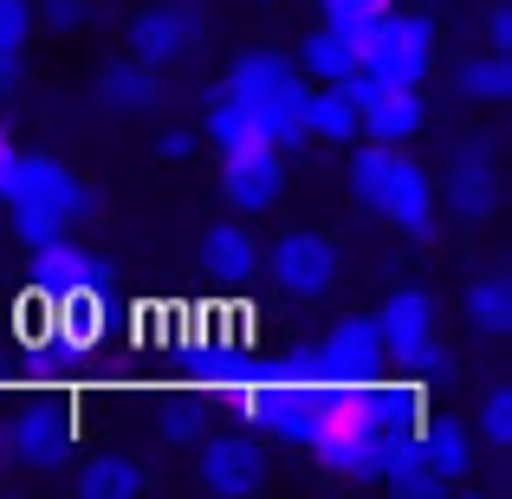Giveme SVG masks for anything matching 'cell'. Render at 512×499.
Here are the masks:
<instances>
[{
  "mask_svg": "<svg viewBox=\"0 0 512 499\" xmlns=\"http://www.w3.org/2000/svg\"><path fill=\"white\" fill-rule=\"evenodd\" d=\"M0 201H7L13 214H46V221L72 227L91 214V188L78 182L65 163H52V156L39 150H0Z\"/></svg>",
  "mask_w": 512,
  "mask_h": 499,
  "instance_id": "1",
  "label": "cell"
},
{
  "mask_svg": "<svg viewBox=\"0 0 512 499\" xmlns=\"http://www.w3.org/2000/svg\"><path fill=\"white\" fill-rule=\"evenodd\" d=\"M428 59H435V26L422 13H383L376 26L357 33V72L370 85H422Z\"/></svg>",
  "mask_w": 512,
  "mask_h": 499,
  "instance_id": "2",
  "label": "cell"
},
{
  "mask_svg": "<svg viewBox=\"0 0 512 499\" xmlns=\"http://www.w3.org/2000/svg\"><path fill=\"white\" fill-rule=\"evenodd\" d=\"M273 279L286 299H325L331 279H338V247H331L325 234H286L273 247Z\"/></svg>",
  "mask_w": 512,
  "mask_h": 499,
  "instance_id": "3",
  "label": "cell"
},
{
  "mask_svg": "<svg viewBox=\"0 0 512 499\" xmlns=\"http://www.w3.org/2000/svg\"><path fill=\"white\" fill-rule=\"evenodd\" d=\"M376 331H383V350L389 357H428L435 350V299L428 292H415V286H402V292H389V305L376 312Z\"/></svg>",
  "mask_w": 512,
  "mask_h": 499,
  "instance_id": "4",
  "label": "cell"
},
{
  "mask_svg": "<svg viewBox=\"0 0 512 499\" xmlns=\"http://www.w3.org/2000/svg\"><path fill=\"white\" fill-rule=\"evenodd\" d=\"M221 188L240 214H266L286 188V169H279V150H227L221 156Z\"/></svg>",
  "mask_w": 512,
  "mask_h": 499,
  "instance_id": "5",
  "label": "cell"
},
{
  "mask_svg": "<svg viewBox=\"0 0 512 499\" xmlns=\"http://www.w3.org/2000/svg\"><path fill=\"white\" fill-rule=\"evenodd\" d=\"M72 435H78V402H33V409H20V422H13V448L33 467L65 461Z\"/></svg>",
  "mask_w": 512,
  "mask_h": 499,
  "instance_id": "6",
  "label": "cell"
},
{
  "mask_svg": "<svg viewBox=\"0 0 512 499\" xmlns=\"http://www.w3.org/2000/svg\"><path fill=\"white\" fill-rule=\"evenodd\" d=\"M195 33H201L195 7L163 0V7H143L137 13V26H130V52H137V59H150V65H169V59H182V52L195 46Z\"/></svg>",
  "mask_w": 512,
  "mask_h": 499,
  "instance_id": "7",
  "label": "cell"
},
{
  "mask_svg": "<svg viewBox=\"0 0 512 499\" xmlns=\"http://www.w3.org/2000/svg\"><path fill=\"white\" fill-rule=\"evenodd\" d=\"M376 214H389L396 227H409V234H428V221H435V188H428V175L402 156L396 175L383 182V195H376Z\"/></svg>",
  "mask_w": 512,
  "mask_h": 499,
  "instance_id": "8",
  "label": "cell"
},
{
  "mask_svg": "<svg viewBox=\"0 0 512 499\" xmlns=\"http://www.w3.org/2000/svg\"><path fill=\"white\" fill-rule=\"evenodd\" d=\"M299 124H305V137H318V143H350L357 137V104H350L344 85H318V91L299 98Z\"/></svg>",
  "mask_w": 512,
  "mask_h": 499,
  "instance_id": "9",
  "label": "cell"
},
{
  "mask_svg": "<svg viewBox=\"0 0 512 499\" xmlns=\"http://www.w3.org/2000/svg\"><path fill=\"white\" fill-rule=\"evenodd\" d=\"M279 85H292V59H279V52H240V59L227 65L221 98H234V104H260V98H273Z\"/></svg>",
  "mask_w": 512,
  "mask_h": 499,
  "instance_id": "10",
  "label": "cell"
},
{
  "mask_svg": "<svg viewBox=\"0 0 512 499\" xmlns=\"http://www.w3.org/2000/svg\"><path fill=\"white\" fill-rule=\"evenodd\" d=\"M201 260H208V273L221 279V286H247L253 266H260V253H253V234L234 221L208 227V240H201Z\"/></svg>",
  "mask_w": 512,
  "mask_h": 499,
  "instance_id": "11",
  "label": "cell"
},
{
  "mask_svg": "<svg viewBox=\"0 0 512 499\" xmlns=\"http://www.w3.org/2000/svg\"><path fill=\"white\" fill-rule=\"evenodd\" d=\"M201 487L208 493H253L260 487V454L240 448V441H214L201 454Z\"/></svg>",
  "mask_w": 512,
  "mask_h": 499,
  "instance_id": "12",
  "label": "cell"
},
{
  "mask_svg": "<svg viewBox=\"0 0 512 499\" xmlns=\"http://www.w3.org/2000/svg\"><path fill=\"white\" fill-rule=\"evenodd\" d=\"M104 98H111V111H150L156 104V65L137 59V52L111 59L104 65Z\"/></svg>",
  "mask_w": 512,
  "mask_h": 499,
  "instance_id": "13",
  "label": "cell"
},
{
  "mask_svg": "<svg viewBox=\"0 0 512 499\" xmlns=\"http://www.w3.org/2000/svg\"><path fill=\"white\" fill-rule=\"evenodd\" d=\"M305 72H312L318 85H344V78L357 72V33H338V26H318V33L305 39Z\"/></svg>",
  "mask_w": 512,
  "mask_h": 499,
  "instance_id": "14",
  "label": "cell"
},
{
  "mask_svg": "<svg viewBox=\"0 0 512 499\" xmlns=\"http://www.w3.org/2000/svg\"><path fill=\"white\" fill-rule=\"evenodd\" d=\"M78 493H98V499H137V493H150V474H143L137 461H124V454H98V461L78 474Z\"/></svg>",
  "mask_w": 512,
  "mask_h": 499,
  "instance_id": "15",
  "label": "cell"
},
{
  "mask_svg": "<svg viewBox=\"0 0 512 499\" xmlns=\"http://www.w3.org/2000/svg\"><path fill=\"white\" fill-rule=\"evenodd\" d=\"M467 318H474L480 331H506L512 325V279L506 273H480L474 286H467Z\"/></svg>",
  "mask_w": 512,
  "mask_h": 499,
  "instance_id": "16",
  "label": "cell"
},
{
  "mask_svg": "<svg viewBox=\"0 0 512 499\" xmlns=\"http://www.w3.org/2000/svg\"><path fill=\"white\" fill-rule=\"evenodd\" d=\"M454 208L467 214V221H480V214H493V169L480 163V156H467L461 169H454Z\"/></svg>",
  "mask_w": 512,
  "mask_h": 499,
  "instance_id": "17",
  "label": "cell"
},
{
  "mask_svg": "<svg viewBox=\"0 0 512 499\" xmlns=\"http://www.w3.org/2000/svg\"><path fill=\"white\" fill-rule=\"evenodd\" d=\"M461 91H467V98H487V104L512 98V65H506V52L467 59V65H461Z\"/></svg>",
  "mask_w": 512,
  "mask_h": 499,
  "instance_id": "18",
  "label": "cell"
},
{
  "mask_svg": "<svg viewBox=\"0 0 512 499\" xmlns=\"http://www.w3.org/2000/svg\"><path fill=\"white\" fill-rule=\"evenodd\" d=\"M33 33V0H0V72L20 78V52Z\"/></svg>",
  "mask_w": 512,
  "mask_h": 499,
  "instance_id": "19",
  "label": "cell"
},
{
  "mask_svg": "<svg viewBox=\"0 0 512 499\" xmlns=\"http://www.w3.org/2000/svg\"><path fill=\"white\" fill-rule=\"evenodd\" d=\"M383 480H389V487H396V493H409V499H435V493H448V487H454V480L441 474L435 461H428V448H422V454H409V461H402V467H389Z\"/></svg>",
  "mask_w": 512,
  "mask_h": 499,
  "instance_id": "20",
  "label": "cell"
},
{
  "mask_svg": "<svg viewBox=\"0 0 512 499\" xmlns=\"http://www.w3.org/2000/svg\"><path fill=\"white\" fill-rule=\"evenodd\" d=\"M325 7V26H338V33H363V26H376L389 13V0H318Z\"/></svg>",
  "mask_w": 512,
  "mask_h": 499,
  "instance_id": "21",
  "label": "cell"
},
{
  "mask_svg": "<svg viewBox=\"0 0 512 499\" xmlns=\"http://www.w3.org/2000/svg\"><path fill=\"white\" fill-rule=\"evenodd\" d=\"M480 435H487V448H512V389H487V402H480Z\"/></svg>",
  "mask_w": 512,
  "mask_h": 499,
  "instance_id": "22",
  "label": "cell"
},
{
  "mask_svg": "<svg viewBox=\"0 0 512 499\" xmlns=\"http://www.w3.org/2000/svg\"><path fill=\"white\" fill-rule=\"evenodd\" d=\"M163 428H169L175 441H195L201 435V402H175V409L163 415Z\"/></svg>",
  "mask_w": 512,
  "mask_h": 499,
  "instance_id": "23",
  "label": "cell"
},
{
  "mask_svg": "<svg viewBox=\"0 0 512 499\" xmlns=\"http://www.w3.org/2000/svg\"><path fill=\"white\" fill-rule=\"evenodd\" d=\"M91 0H46V26H85Z\"/></svg>",
  "mask_w": 512,
  "mask_h": 499,
  "instance_id": "24",
  "label": "cell"
},
{
  "mask_svg": "<svg viewBox=\"0 0 512 499\" xmlns=\"http://www.w3.org/2000/svg\"><path fill=\"white\" fill-rule=\"evenodd\" d=\"M487 46H493V52H506V46H512V13H506V7H493V13H487Z\"/></svg>",
  "mask_w": 512,
  "mask_h": 499,
  "instance_id": "25",
  "label": "cell"
},
{
  "mask_svg": "<svg viewBox=\"0 0 512 499\" xmlns=\"http://www.w3.org/2000/svg\"><path fill=\"white\" fill-rule=\"evenodd\" d=\"M163 156H169V163H182V156H195V137H188V130H169V137H163Z\"/></svg>",
  "mask_w": 512,
  "mask_h": 499,
  "instance_id": "26",
  "label": "cell"
},
{
  "mask_svg": "<svg viewBox=\"0 0 512 499\" xmlns=\"http://www.w3.org/2000/svg\"><path fill=\"white\" fill-rule=\"evenodd\" d=\"M7 85H13V78H7V72H0V91H7Z\"/></svg>",
  "mask_w": 512,
  "mask_h": 499,
  "instance_id": "27",
  "label": "cell"
},
{
  "mask_svg": "<svg viewBox=\"0 0 512 499\" xmlns=\"http://www.w3.org/2000/svg\"><path fill=\"white\" fill-rule=\"evenodd\" d=\"M0 150H7V137H0Z\"/></svg>",
  "mask_w": 512,
  "mask_h": 499,
  "instance_id": "28",
  "label": "cell"
}]
</instances>
